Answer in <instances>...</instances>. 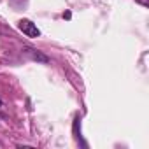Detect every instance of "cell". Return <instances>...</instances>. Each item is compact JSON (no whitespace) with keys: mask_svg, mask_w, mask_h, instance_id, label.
<instances>
[{"mask_svg":"<svg viewBox=\"0 0 149 149\" xmlns=\"http://www.w3.org/2000/svg\"><path fill=\"white\" fill-rule=\"evenodd\" d=\"M0 107H2V100H0Z\"/></svg>","mask_w":149,"mask_h":149,"instance_id":"277c9868","label":"cell"},{"mask_svg":"<svg viewBox=\"0 0 149 149\" xmlns=\"http://www.w3.org/2000/svg\"><path fill=\"white\" fill-rule=\"evenodd\" d=\"M137 4H140V6H144V7H147V4H149V0H135Z\"/></svg>","mask_w":149,"mask_h":149,"instance_id":"3957f363","label":"cell"},{"mask_svg":"<svg viewBox=\"0 0 149 149\" xmlns=\"http://www.w3.org/2000/svg\"><path fill=\"white\" fill-rule=\"evenodd\" d=\"M25 53H26L32 60H35V61H40V63H47V61H49L46 54H42V53H39V51H35V49H32V47H26Z\"/></svg>","mask_w":149,"mask_h":149,"instance_id":"7a4b0ae2","label":"cell"},{"mask_svg":"<svg viewBox=\"0 0 149 149\" xmlns=\"http://www.w3.org/2000/svg\"><path fill=\"white\" fill-rule=\"evenodd\" d=\"M18 28L26 35V37H30V39H35V37H39L40 35V30L35 26V23H32L30 19H19L18 21Z\"/></svg>","mask_w":149,"mask_h":149,"instance_id":"6da1fadb","label":"cell"}]
</instances>
